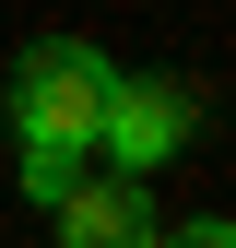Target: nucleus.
<instances>
[{
  "instance_id": "nucleus-1",
  "label": "nucleus",
  "mask_w": 236,
  "mask_h": 248,
  "mask_svg": "<svg viewBox=\"0 0 236 248\" xmlns=\"http://www.w3.org/2000/svg\"><path fill=\"white\" fill-rule=\"evenodd\" d=\"M106 83H118V71H106L83 36H36L24 71H12V130H24V142H59V154H95Z\"/></svg>"
},
{
  "instance_id": "nucleus-2",
  "label": "nucleus",
  "mask_w": 236,
  "mask_h": 248,
  "mask_svg": "<svg viewBox=\"0 0 236 248\" xmlns=\"http://www.w3.org/2000/svg\"><path fill=\"white\" fill-rule=\"evenodd\" d=\"M189 130H201L189 83H106L95 154H118V177H142V166H165V154H189Z\"/></svg>"
},
{
  "instance_id": "nucleus-3",
  "label": "nucleus",
  "mask_w": 236,
  "mask_h": 248,
  "mask_svg": "<svg viewBox=\"0 0 236 248\" xmlns=\"http://www.w3.org/2000/svg\"><path fill=\"white\" fill-rule=\"evenodd\" d=\"M59 248H154L142 177H83V189L59 201Z\"/></svg>"
},
{
  "instance_id": "nucleus-4",
  "label": "nucleus",
  "mask_w": 236,
  "mask_h": 248,
  "mask_svg": "<svg viewBox=\"0 0 236 248\" xmlns=\"http://www.w3.org/2000/svg\"><path fill=\"white\" fill-rule=\"evenodd\" d=\"M24 189H36V201H71V189H83V154H59V142H24Z\"/></svg>"
},
{
  "instance_id": "nucleus-5",
  "label": "nucleus",
  "mask_w": 236,
  "mask_h": 248,
  "mask_svg": "<svg viewBox=\"0 0 236 248\" xmlns=\"http://www.w3.org/2000/svg\"><path fill=\"white\" fill-rule=\"evenodd\" d=\"M165 248H236V225H224V213H189V225H177Z\"/></svg>"
}]
</instances>
